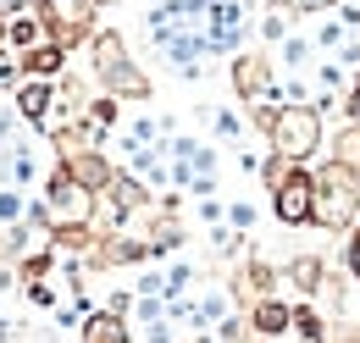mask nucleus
Listing matches in <instances>:
<instances>
[{"instance_id": "nucleus-1", "label": "nucleus", "mask_w": 360, "mask_h": 343, "mask_svg": "<svg viewBox=\"0 0 360 343\" xmlns=\"http://www.w3.org/2000/svg\"><path fill=\"white\" fill-rule=\"evenodd\" d=\"M355 221H360V172L327 155V161L316 167V211H311V227H321V233H349Z\"/></svg>"}, {"instance_id": "nucleus-2", "label": "nucleus", "mask_w": 360, "mask_h": 343, "mask_svg": "<svg viewBox=\"0 0 360 343\" xmlns=\"http://www.w3.org/2000/svg\"><path fill=\"white\" fill-rule=\"evenodd\" d=\"M266 144L277 155H288V161H311L316 150L327 144V117H321V105H316V100L277 105V117H271V128H266Z\"/></svg>"}, {"instance_id": "nucleus-3", "label": "nucleus", "mask_w": 360, "mask_h": 343, "mask_svg": "<svg viewBox=\"0 0 360 343\" xmlns=\"http://www.w3.org/2000/svg\"><path fill=\"white\" fill-rule=\"evenodd\" d=\"M45 211L56 216V221H94L100 194H94V188H84L72 172L56 161V167H50V177H45Z\"/></svg>"}, {"instance_id": "nucleus-4", "label": "nucleus", "mask_w": 360, "mask_h": 343, "mask_svg": "<svg viewBox=\"0 0 360 343\" xmlns=\"http://www.w3.org/2000/svg\"><path fill=\"white\" fill-rule=\"evenodd\" d=\"M227 78H233V100H244V105L277 100V67H271V56H261V50H238L233 67H227Z\"/></svg>"}, {"instance_id": "nucleus-5", "label": "nucleus", "mask_w": 360, "mask_h": 343, "mask_svg": "<svg viewBox=\"0 0 360 343\" xmlns=\"http://www.w3.org/2000/svg\"><path fill=\"white\" fill-rule=\"evenodd\" d=\"M271 211L283 227H311V211H316V172L300 161V167L288 172L277 188H271Z\"/></svg>"}, {"instance_id": "nucleus-6", "label": "nucleus", "mask_w": 360, "mask_h": 343, "mask_svg": "<svg viewBox=\"0 0 360 343\" xmlns=\"http://www.w3.org/2000/svg\"><path fill=\"white\" fill-rule=\"evenodd\" d=\"M11 105H17V117L28 128L50 133L56 128V78H22V84L11 89Z\"/></svg>"}, {"instance_id": "nucleus-7", "label": "nucleus", "mask_w": 360, "mask_h": 343, "mask_svg": "<svg viewBox=\"0 0 360 343\" xmlns=\"http://www.w3.org/2000/svg\"><path fill=\"white\" fill-rule=\"evenodd\" d=\"M134 56H128V39L117 34V28H94L89 34V72H94V84L105 89L122 67H128Z\"/></svg>"}, {"instance_id": "nucleus-8", "label": "nucleus", "mask_w": 360, "mask_h": 343, "mask_svg": "<svg viewBox=\"0 0 360 343\" xmlns=\"http://www.w3.org/2000/svg\"><path fill=\"white\" fill-rule=\"evenodd\" d=\"M277 277H283V271H277V266H271V260H244V266H238V277H233V288H227V294H233V299H244V304H255V299H266V294H277Z\"/></svg>"}, {"instance_id": "nucleus-9", "label": "nucleus", "mask_w": 360, "mask_h": 343, "mask_svg": "<svg viewBox=\"0 0 360 343\" xmlns=\"http://www.w3.org/2000/svg\"><path fill=\"white\" fill-rule=\"evenodd\" d=\"M250 332L255 338H283V332H294V304L266 294V299L250 304Z\"/></svg>"}, {"instance_id": "nucleus-10", "label": "nucleus", "mask_w": 360, "mask_h": 343, "mask_svg": "<svg viewBox=\"0 0 360 343\" xmlns=\"http://www.w3.org/2000/svg\"><path fill=\"white\" fill-rule=\"evenodd\" d=\"M56 161H61V167L72 172V177H78L84 188H94V194H100V188L111 183V172H117L105 150H72V155H56Z\"/></svg>"}, {"instance_id": "nucleus-11", "label": "nucleus", "mask_w": 360, "mask_h": 343, "mask_svg": "<svg viewBox=\"0 0 360 343\" xmlns=\"http://www.w3.org/2000/svg\"><path fill=\"white\" fill-rule=\"evenodd\" d=\"M78 343H134V327L117 310H89L84 327H78Z\"/></svg>"}, {"instance_id": "nucleus-12", "label": "nucleus", "mask_w": 360, "mask_h": 343, "mask_svg": "<svg viewBox=\"0 0 360 343\" xmlns=\"http://www.w3.org/2000/svg\"><path fill=\"white\" fill-rule=\"evenodd\" d=\"M67 44H56V39H45V44H34V50H22L17 61H22V78H61L67 72Z\"/></svg>"}, {"instance_id": "nucleus-13", "label": "nucleus", "mask_w": 360, "mask_h": 343, "mask_svg": "<svg viewBox=\"0 0 360 343\" xmlns=\"http://www.w3.org/2000/svg\"><path fill=\"white\" fill-rule=\"evenodd\" d=\"M283 277H288L294 294H305V299L327 294V260H321V255H294L288 266H283Z\"/></svg>"}, {"instance_id": "nucleus-14", "label": "nucleus", "mask_w": 360, "mask_h": 343, "mask_svg": "<svg viewBox=\"0 0 360 343\" xmlns=\"http://www.w3.org/2000/svg\"><path fill=\"white\" fill-rule=\"evenodd\" d=\"M294 332L305 343H333V332H327V321H321L316 304H294Z\"/></svg>"}, {"instance_id": "nucleus-15", "label": "nucleus", "mask_w": 360, "mask_h": 343, "mask_svg": "<svg viewBox=\"0 0 360 343\" xmlns=\"http://www.w3.org/2000/svg\"><path fill=\"white\" fill-rule=\"evenodd\" d=\"M277 56H283L288 72H300V67H311V61H316V44L305 39V34H288V39L277 44Z\"/></svg>"}, {"instance_id": "nucleus-16", "label": "nucleus", "mask_w": 360, "mask_h": 343, "mask_svg": "<svg viewBox=\"0 0 360 343\" xmlns=\"http://www.w3.org/2000/svg\"><path fill=\"white\" fill-rule=\"evenodd\" d=\"M50 271H56V250H50V244H45V250H34V255H22V260H17V277H22V283H45Z\"/></svg>"}, {"instance_id": "nucleus-17", "label": "nucleus", "mask_w": 360, "mask_h": 343, "mask_svg": "<svg viewBox=\"0 0 360 343\" xmlns=\"http://www.w3.org/2000/svg\"><path fill=\"white\" fill-rule=\"evenodd\" d=\"M333 161H344V167L360 172V122L338 128V138H333Z\"/></svg>"}, {"instance_id": "nucleus-18", "label": "nucleus", "mask_w": 360, "mask_h": 343, "mask_svg": "<svg viewBox=\"0 0 360 343\" xmlns=\"http://www.w3.org/2000/svg\"><path fill=\"white\" fill-rule=\"evenodd\" d=\"M344 39H349V28H344L338 17H327V22H321V28H316V34H311L316 56H333V50H338V44H344Z\"/></svg>"}, {"instance_id": "nucleus-19", "label": "nucleus", "mask_w": 360, "mask_h": 343, "mask_svg": "<svg viewBox=\"0 0 360 343\" xmlns=\"http://www.w3.org/2000/svg\"><path fill=\"white\" fill-rule=\"evenodd\" d=\"M22 211H28V200H22V188H11V183H0V221H6V227H17V221H22Z\"/></svg>"}, {"instance_id": "nucleus-20", "label": "nucleus", "mask_w": 360, "mask_h": 343, "mask_svg": "<svg viewBox=\"0 0 360 343\" xmlns=\"http://www.w3.org/2000/svg\"><path fill=\"white\" fill-rule=\"evenodd\" d=\"M288 34H294V17H288V11H277V6H271L266 17H261V39H271V44H283V39H288Z\"/></svg>"}, {"instance_id": "nucleus-21", "label": "nucleus", "mask_w": 360, "mask_h": 343, "mask_svg": "<svg viewBox=\"0 0 360 343\" xmlns=\"http://www.w3.org/2000/svg\"><path fill=\"white\" fill-rule=\"evenodd\" d=\"M227 227H233V233H255V205H250V200H233V205H227Z\"/></svg>"}, {"instance_id": "nucleus-22", "label": "nucleus", "mask_w": 360, "mask_h": 343, "mask_svg": "<svg viewBox=\"0 0 360 343\" xmlns=\"http://www.w3.org/2000/svg\"><path fill=\"white\" fill-rule=\"evenodd\" d=\"M22 84V61H17V50H0V89H17Z\"/></svg>"}, {"instance_id": "nucleus-23", "label": "nucleus", "mask_w": 360, "mask_h": 343, "mask_svg": "<svg viewBox=\"0 0 360 343\" xmlns=\"http://www.w3.org/2000/svg\"><path fill=\"white\" fill-rule=\"evenodd\" d=\"M211 128H217V138H238V133H244V122H238L233 111H211Z\"/></svg>"}, {"instance_id": "nucleus-24", "label": "nucleus", "mask_w": 360, "mask_h": 343, "mask_svg": "<svg viewBox=\"0 0 360 343\" xmlns=\"http://www.w3.org/2000/svg\"><path fill=\"white\" fill-rule=\"evenodd\" d=\"M344 266H349V277L360 283V221L349 227V244H344Z\"/></svg>"}, {"instance_id": "nucleus-25", "label": "nucleus", "mask_w": 360, "mask_h": 343, "mask_svg": "<svg viewBox=\"0 0 360 343\" xmlns=\"http://www.w3.org/2000/svg\"><path fill=\"white\" fill-rule=\"evenodd\" d=\"M333 17H338V22L349 28V34L360 28V6H355V0H338V6H333Z\"/></svg>"}, {"instance_id": "nucleus-26", "label": "nucleus", "mask_w": 360, "mask_h": 343, "mask_svg": "<svg viewBox=\"0 0 360 343\" xmlns=\"http://www.w3.org/2000/svg\"><path fill=\"white\" fill-rule=\"evenodd\" d=\"M344 111H349V122H360V72H355V84H349V94H344Z\"/></svg>"}, {"instance_id": "nucleus-27", "label": "nucleus", "mask_w": 360, "mask_h": 343, "mask_svg": "<svg viewBox=\"0 0 360 343\" xmlns=\"http://www.w3.org/2000/svg\"><path fill=\"white\" fill-rule=\"evenodd\" d=\"M28 299L34 304H56V288H50V283H28Z\"/></svg>"}, {"instance_id": "nucleus-28", "label": "nucleus", "mask_w": 360, "mask_h": 343, "mask_svg": "<svg viewBox=\"0 0 360 343\" xmlns=\"http://www.w3.org/2000/svg\"><path fill=\"white\" fill-rule=\"evenodd\" d=\"M0 50H6V11H0Z\"/></svg>"}]
</instances>
